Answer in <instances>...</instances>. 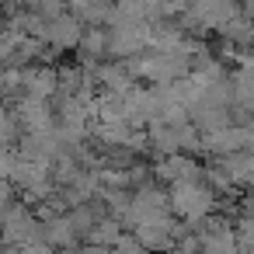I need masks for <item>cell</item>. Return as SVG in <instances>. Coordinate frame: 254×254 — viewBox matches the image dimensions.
I'll use <instances>...</instances> for the list:
<instances>
[{"label":"cell","mask_w":254,"mask_h":254,"mask_svg":"<svg viewBox=\"0 0 254 254\" xmlns=\"http://www.w3.org/2000/svg\"><path fill=\"white\" fill-rule=\"evenodd\" d=\"M174 198H178V209L181 212H205L209 209V195L202 191V188H195V185H181L178 191H174Z\"/></svg>","instance_id":"6da1fadb"}]
</instances>
